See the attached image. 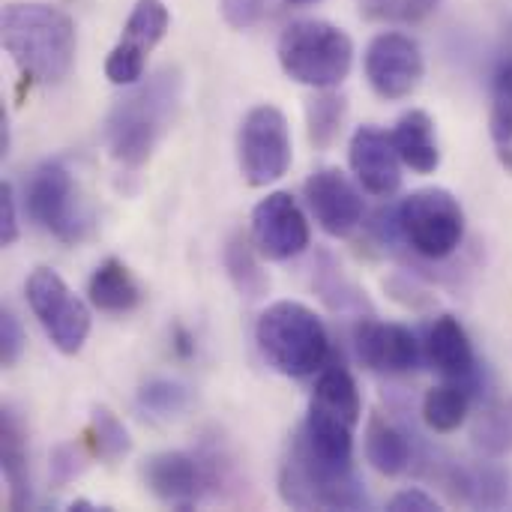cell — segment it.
Here are the masks:
<instances>
[{"instance_id":"cell-35","label":"cell","mask_w":512,"mask_h":512,"mask_svg":"<svg viewBox=\"0 0 512 512\" xmlns=\"http://www.w3.org/2000/svg\"><path fill=\"white\" fill-rule=\"evenodd\" d=\"M21 234L18 225V207H15V192L9 183H0V243L12 246Z\"/></svg>"},{"instance_id":"cell-28","label":"cell","mask_w":512,"mask_h":512,"mask_svg":"<svg viewBox=\"0 0 512 512\" xmlns=\"http://www.w3.org/2000/svg\"><path fill=\"white\" fill-rule=\"evenodd\" d=\"M90 456L102 459V462H117L123 456H129L132 450V438L129 429L123 426V420L108 411L105 405H96L90 411V423H87V438H84Z\"/></svg>"},{"instance_id":"cell-16","label":"cell","mask_w":512,"mask_h":512,"mask_svg":"<svg viewBox=\"0 0 512 512\" xmlns=\"http://www.w3.org/2000/svg\"><path fill=\"white\" fill-rule=\"evenodd\" d=\"M348 162L357 183L378 198H390L402 186V156L393 144V135L366 123L351 135Z\"/></svg>"},{"instance_id":"cell-25","label":"cell","mask_w":512,"mask_h":512,"mask_svg":"<svg viewBox=\"0 0 512 512\" xmlns=\"http://www.w3.org/2000/svg\"><path fill=\"white\" fill-rule=\"evenodd\" d=\"M468 411H471V390L462 387L459 381L432 387L423 396V423L438 435L456 432L468 420Z\"/></svg>"},{"instance_id":"cell-10","label":"cell","mask_w":512,"mask_h":512,"mask_svg":"<svg viewBox=\"0 0 512 512\" xmlns=\"http://www.w3.org/2000/svg\"><path fill=\"white\" fill-rule=\"evenodd\" d=\"M363 69L369 87L381 99L396 102V99H408L420 87L426 75V57L414 36L399 30H384L366 45Z\"/></svg>"},{"instance_id":"cell-17","label":"cell","mask_w":512,"mask_h":512,"mask_svg":"<svg viewBox=\"0 0 512 512\" xmlns=\"http://www.w3.org/2000/svg\"><path fill=\"white\" fill-rule=\"evenodd\" d=\"M423 354L447 381H459L462 387L471 390V396L477 393V387H480V363H477L471 336L459 324V318H453V315L435 318L429 324V330H426Z\"/></svg>"},{"instance_id":"cell-19","label":"cell","mask_w":512,"mask_h":512,"mask_svg":"<svg viewBox=\"0 0 512 512\" xmlns=\"http://www.w3.org/2000/svg\"><path fill=\"white\" fill-rule=\"evenodd\" d=\"M393 144L402 156V162L417 171V174H432L441 165V144H438V129L429 111L411 108L405 111L396 126H393Z\"/></svg>"},{"instance_id":"cell-14","label":"cell","mask_w":512,"mask_h":512,"mask_svg":"<svg viewBox=\"0 0 512 512\" xmlns=\"http://www.w3.org/2000/svg\"><path fill=\"white\" fill-rule=\"evenodd\" d=\"M354 351L357 360L384 375H408L423 360V342L402 324H384V321H360L354 330Z\"/></svg>"},{"instance_id":"cell-30","label":"cell","mask_w":512,"mask_h":512,"mask_svg":"<svg viewBox=\"0 0 512 512\" xmlns=\"http://www.w3.org/2000/svg\"><path fill=\"white\" fill-rule=\"evenodd\" d=\"M138 408L153 420H174L189 408V390L171 378H150L138 390Z\"/></svg>"},{"instance_id":"cell-15","label":"cell","mask_w":512,"mask_h":512,"mask_svg":"<svg viewBox=\"0 0 512 512\" xmlns=\"http://www.w3.org/2000/svg\"><path fill=\"white\" fill-rule=\"evenodd\" d=\"M147 492L171 510H195L207 492V477L201 459L183 450H165L144 462L141 468Z\"/></svg>"},{"instance_id":"cell-6","label":"cell","mask_w":512,"mask_h":512,"mask_svg":"<svg viewBox=\"0 0 512 512\" xmlns=\"http://www.w3.org/2000/svg\"><path fill=\"white\" fill-rule=\"evenodd\" d=\"M279 495L294 510H366L369 498L354 468H330L318 462L297 438L279 471Z\"/></svg>"},{"instance_id":"cell-4","label":"cell","mask_w":512,"mask_h":512,"mask_svg":"<svg viewBox=\"0 0 512 512\" xmlns=\"http://www.w3.org/2000/svg\"><path fill=\"white\" fill-rule=\"evenodd\" d=\"M276 57L291 81L312 90H339L354 66V39L324 18H300L282 30Z\"/></svg>"},{"instance_id":"cell-20","label":"cell","mask_w":512,"mask_h":512,"mask_svg":"<svg viewBox=\"0 0 512 512\" xmlns=\"http://www.w3.org/2000/svg\"><path fill=\"white\" fill-rule=\"evenodd\" d=\"M0 471L9 489V510H27L30 507V453H27V435L12 408L0 417Z\"/></svg>"},{"instance_id":"cell-40","label":"cell","mask_w":512,"mask_h":512,"mask_svg":"<svg viewBox=\"0 0 512 512\" xmlns=\"http://www.w3.org/2000/svg\"><path fill=\"white\" fill-rule=\"evenodd\" d=\"M69 510H96V507H93L90 501H72V504H69Z\"/></svg>"},{"instance_id":"cell-18","label":"cell","mask_w":512,"mask_h":512,"mask_svg":"<svg viewBox=\"0 0 512 512\" xmlns=\"http://www.w3.org/2000/svg\"><path fill=\"white\" fill-rule=\"evenodd\" d=\"M354 429L342 414H333L315 402H309V414L303 420V429L297 432V441L324 465L351 471L354 468Z\"/></svg>"},{"instance_id":"cell-12","label":"cell","mask_w":512,"mask_h":512,"mask_svg":"<svg viewBox=\"0 0 512 512\" xmlns=\"http://www.w3.org/2000/svg\"><path fill=\"white\" fill-rule=\"evenodd\" d=\"M309 219L291 192H270L252 210V243L267 261H291L309 249Z\"/></svg>"},{"instance_id":"cell-36","label":"cell","mask_w":512,"mask_h":512,"mask_svg":"<svg viewBox=\"0 0 512 512\" xmlns=\"http://www.w3.org/2000/svg\"><path fill=\"white\" fill-rule=\"evenodd\" d=\"M387 510L390 512H438L441 510V504H438L429 492H423V489H402V492H396V495L387 501Z\"/></svg>"},{"instance_id":"cell-8","label":"cell","mask_w":512,"mask_h":512,"mask_svg":"<svg viewBox=\"0 0 512 512\" xmlns=\"http://www.w3.org/2000/svg\"><path fill=\"white\" fill-rule=\"evenodd\" d=\"M24 291H27L30 312L39 321V327L45 330V336L51 339V345L60 354L75 357L90 336L87 303L78 294H72V288L63 282V276L54 273L51 267H36L30 273Z\"/></svg>"},{"instance_id":"cell-5","label":"cell","mask_w":512,"mask_h":512,"mask_svg":"<svg viewBox=\"0 0 512 512\" xmlns=\"http://www.w3.org/2000/svg\"><path fill=\"white\" fill-rule=\"evenodd\" d=\"M390 243H405L423 261H447L465 240V210L450 189H417L393 207Z\"/></svg>"},{"instance_id":"cell-21","label":"cell","mask_w":512,"mask_h":512,"mask_svg":"<svg viewBox=\"0 0 512 512\" xmlns=\"http://www.w3.org/2000/svg\"><path fill=\"white\" fill-rule=\"evenodd\" d=\"M87 297L105 315H129L141 306L144 291L120 258H105L87 282Z\"/></svg>"},{"instance_id":"cell-7","label":"cell","mask_w":512,"mask_h":512,"mask_svg":"<svg viewBox=\"0 0 512 512\" xmlns=\"http://www.w3.org/2000/svg\"><path fill=\"white\" fill-rule=\"evenodd\" d=\"M237 162L249 186H270L282 180L294 162L291 126L282 108L261 102L246 111L237 132Z\"/></svg>"},{"instance_id":"cell-22","label":"cell","mask_w":512,"mask_h":512,"mask_svg":"<svg viewBox=\"0 0 512 512\" xmlns=\"http://www.w3.org/2000/svg\"><path fill=\"white\" fill-rule=\"evenodd\" d=\"M444 486L456 501H462L468 507H483V510H498L510 492L507 474L489 462H483L477 468L450 465V471L444 474Z\"/></svg>"},{"instance_id":"cell-34","label":"cell","mask_w":512,"mask_h":512,"mask_svg":"<svg viewBox=\"0 0 512 512\" xmlns=\"http://www.w3.org/2000/svg\"><path fill=\"white\" fill-rule=\"evenodd\" d=\"M267 0H219V12L228 27L234 30H249L264 18Z\"/></svg>"},{"instance_id":"cell-33","label":"cell","mask_w":512,"mask_h":512,"mask_svg":"<svg viewBox=\"0 0 512 512\" xmlns=\"http://www.w3.org/2000/svg\"><path fill=\"white\" fill-rule=\"evenodd\" d=\"M24 345H27V336H24L18 315L12 309H3L0 312V363L6 369L15 366L24 354Z\"/></svg>"},{"instance_id":"cell-9","label":"cell","mask_w":512,"mask_h":512,"mask_svg":"<svg viewBox=\"0 0 512 512\" xmlns=\"http://www.w3.org/2000/svg\"><path fill=\"white\" fill-rule=\"evenodd\" d=\"M24 198L30 219L60 243H78L90 231V213L84 210L66 165L42 162L27 180Z\"/></svg>"},{"instance_id":"cell-13","label":"cell","mask_w":512,"mask_h":512,"mask_svg":"<svg viewBox=\"0 0 512 512\" xmlns=\"http://www.w3.org/2000/svg\"><path fill=\"white\" fill-rule=\"evenodd\" d=\"M306 204L330 237H348L363 222V195L342 168H318L306 180Z\"/></svg>"},{"instance_id":"cell-11","label":"cell","mask_w":512,"mask_h":512,"mask_svg":"<svg viewBox=\"0 0 512 512\" xmlns=\"http://www.w3.org/2000/svg\"><path fill=\"white\" fill-rule=\"evenodd\" d=\"M171 12L162 0H138L120 30V39L105 57V75L117 87H132L144 78L150 51L165 39Z\"/></svg>"},{"instance_id":"cell-31","label":"cell","mask_w":512,"mask_h":512,"mask_svg":"<svg viewBox=\"0 0 512 512\" xmlns=\"http://www.w3.org/2000/svg\"><path fill=\"white\" fill-rule=\"evenodd\" d=\"M474 444L483 456L501 459L512 450V417L510 414H486L474 429Z\"/></svg>"},{"instance_id":"cell-27","label":"cell","mask_w":512,"mask_h":512,"mask_svg":"<svg viewBox=\"0 0 512 512\" xmlns=\"http://www.w3.org/2000/svg\"><path fill=\"white\" fill-rule=\"evenodd\" d=\"M312 402L327 408V411H333V414L348 417L351 423H360V414H363L360 390H357L354 375L345 366H324L318 372Z\"/></svg>"},{"instance_id":"cell-29","label":"cell","mask_w":512,"mask_h":512,"mask_svg":"<svg viewBox=\"0 0 512 512\" xmlns=\"http://www.w3.org/2000/svg\"><path fill=\"white\" fill-rule=\"evenodd\" d=\"M345 114H348V102H345L342 93H336V90H315V96L306 102L309 141L318 150L333 147V141L339 138L342 126H345Z\"/></svg>"},{"instance_id":"cell-41","label":"cell","mask_w":512,"mask_h":512,"mask_svg":"<svg viewBox=\"0 0 512 512\" xmlns=\"http://www.w3.org/2000/svg\"><path fill=\"white\" fill-rule=\"evenodd\" d=\"M288 3H294V6H309V3H315V0H288Z\"/></svg>"},{"instance_id":"cell-2","label":"cell","mask_w":512,"mask_h":512,"mask_svg":"<svg viewBox=\"0 0 512 512\" xmlns=\"http://www.w3.org/2000/svg\"><path fill=\"white\" fill-rule=\"evenodd\" d=\"M0 39L21 75L36 84H60L75 66V21L51 3H9L0 15Z\"/></svg>"},{"instance_id":"cell-37","label":"cell","mask_w":512,"mask_h":512,"mask_svg":"<svg viewBox=\"0 0 512 512\" xmlns=\"http://www.w3.org/2000/svg\"><path fill=\"white\" fill-rule=\"evenodd\" d=\"M441 0H399V9H396V21H408V24H417L423 18H429L435 9H438Z\"/></svg>"},{"instance_id":"cell-23","label":"cell","mask_w":512,"mask_h":512,"mask_svg":"<svg viewBox=\"0 0 512 512\" xmlns=\"http://www.w3.org/2000/svg\"><path fill=\"white\" fill-rule=\"evenodd\" d=\"M366 459L381 477H399L414 462V447L402 429L384 417H372L366 426Z\"/></svg>"},{"instance_id":"cell-42","label":"cell","mask_w":512,"mask_h":512,"mask_svg":"<svg viewBox=\"0 0 512 512\" xmlns=\"http://www.w3.org/2000/svg\"><path fill=\"white\" fill-rule=\"evenodd\" d=\"M510 417H512V402H510Z\"/></svg>"},{"instance_id":"cell-38","label":"cell","mask_w":512,"mask_h":512,"mask_svg":"<svg viewBox=\"0 0 512 512\" xmlns=\"http://www.w3.org/2000/svg\"><path fill=\"white\" fill-rule=\"evenodd\" d=\"M360 9L369 18H396L399 0H360Z\"/></svg>"},{"instance_id":"cell-1","label":"cell","mask_w":512,"mask_h":512,"mask_svg":"<svg viewBox=\"0 0 512 512\" xmlns=\"http://www.w3.org/2000/svg\"><path fill=\"white\" fill-rule=\"evenodd\" d=\"M183 81L177 69H159L117 99L105 120V144L120 168L138 171L150 162L180 108Z\"/></svg>"},{"instance_id":"cell-39","label":"cell","mask_w":512,"mask_h":512,"mask_svg":"<svg viewBox=\"0 0 512 512\" xmlns=\"http://www.w3.org/2000/svg\"><path fill=\"white\" fill-rule=\"evenodd\" d=\"M171 339H174V351H177V354H180L183 360H189V357L195 354V336H192V333H189L186 327H180V324H177V327H174V336H171Z\"/></svg>"},{"instance_id":"cell-32","label":"cell","mask_w":512,"mask_h":512,"mask_svg":"<svg viewBox=\"0 0 512 512\" xmlns=\"http://www.w3.org/2000/svg\"><path fill=\"white\" fill-rule=\"evenodd\" d=\"M87 468V453L84 447H75V444H60L54 453H51V483L60 489L66 483H72L75 477H81V471Z\"/></svg>"},{"instance_id":"cell-24","label":"cell","mask_w":512,"mask_h":512,"mask_svg":"<svg viewBox=\"0 0 512 512\" xmlns=\"http://www.w3.org/2000/svg\"><path fill=\"white\" fill-rule=\"evenodd\" d=\"M261 258H264V255L255 249L252 237L234 234V237L225 243L222 261H225L228 279H231V285L240 291V297H246V300H261V297L270 291V276H267V270L261 267Z\"/></svg>"},{"instance_id":"cell-26","label":"cell","mask_w":512,"mask_h":512,"mask_svg":"<svg viewBox=\"0 0 512 512\" xmlns=\"http://www.w3.org/2000/svg\"><path fill=\"white\" fill-rule=\"evenodd\" d=\"M489 132H492L501 162L512 171V54H507L492 72Z\"/></svg>"},{"instance_id":"cell-3","label":"cell","mask_w":512,"mask_h":512,"mask_svg":"<svg viewBox=\"0 0 512 512\" xmlns=\"http://www.w3.org/2000/svg\"><path fill=\"white\" fill-rule=\"evenodd\" d=\"M261 357L288 378H309L330 360V333L315 309L297 300L270 303L255 321Z\"/></svg>"}]
</instances>
